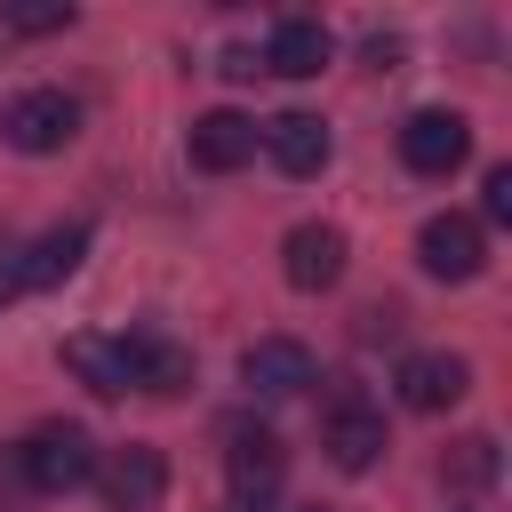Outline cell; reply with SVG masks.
<instances>
[{
    "label": "cell",
    "mask_w": 512,
    "mask_h": 512,
    "mask_svg": "<svg viewBox=\"0 0 512 512\" xmlns=\"http://www.w3.org/2000/svg\"><path fill=\"white\" fill-rule=\"evenodd\" d=\"M464 152H472L464 112H408V120H400V160H408L416 176H456Z\"/></svg>",
    "instance_id": "6"
},
{
    "label": "cell",
    "mask_w": 512,
    "mask_h": 512,
    "mask_svg": "<svg viewBox=\"0 0 512 512\" xmlns=\"http://www.w3.org/2000/svg\"><path fill=\"white\" fill-rule=\"evenodd\" d=\"M480 208H488V224H512V168H488V184H480Z\"/></svg>",
    "instance_id": "19"
},
{
    "label": "cell",
    "mask_w": 512,
    "mask_h": 512,
    "mask_svg": "<svg viewBox=\"0 0 512 512\" xmlns=\"http://www.w3.org/2000/svg\"><path fill=\"white\" fill-rule=\"evenodd\" d=\"M8 144L16 152H64L72 144V128H80V104L64 96V88H24L16 104H8Z\"/></svg>",
    "instance_id": "5"
},
{
    "label": "cell",
    "mask_w": 512,
    "mask_h": 512,
    "mask_svg": "<svg viewBox=\"0 0 512 512\" xmlns=\"http://www.w3.org/2000/svg\"><path fill=\"white\" fill-rule=\"evenodd\" d=\"M80 256H88V224H56V232H40L8 272H16V288H56V280L80 272Z\"/></svg>",
    "instance_id": "15"
},
{
    "label": "cell",
    "mask_w": 512,
    "mask_h": 512,
    "mask_svg": "<svg viewBox=\"0 0 512 512\" xmlns=\"http://www.w3.org/2000/svg\"><path fill=\"white\" fill-rule=\"evenodd\" d=\"M120 352H128V384L136 392H152V400L192 392V352L176 336H120Z\"/></svg>",
    "instance_id": "13"
},
{
    "label": "cell",
    "mask_w": 512,
    "mask_h": 512,
    "mask_svg": "<svg viewBox=\"0 0 512 512\" xmlns=\"http://www.w3.org/2000/svg\"><path fill=\"white\" fill-rule=\"evenodd\" d=\"M416 264H424L432 280H472V272L488 264V240H480L472 216H432V224L416 232Z\"/></svg>",
    "instance_id": "10"
},
{
    "label": "cell",
    "mask_w": 512,
    "mask_h": 512,
    "mask_svg": "<svg viewBox=\"0 0 512 512\" xmlns=\"http://www.w3.org/2000/svg\"><path fill=\"white\" fill-rule=\"evenodd\" d=\"M224 472H232V496L240 504H272L280 472H288V448L272 424H232L224 432Z\"/></svg>",
    "instance_id": "3"
},
{
    "label": "cell",
    "mask_w": 512,
    "mask_h": 512,
    "mask_svg": "<svg viewBox=\"0 0 512 512\" xmlns=\"http://www.w3.org/2000/svg\"><path fill=\"white\" fill-rule=\"evenodd\" d=\"M392 384H400V400H408L416 416H440V408H456V400L472 392V368H464L456 352H408Z\"/></svg>",
    "instance_id": "11"
},
{
    "label": "cell",
    "mask_w": 512,
    "mask_h": 512,
    "mask_svg": "<svg viewBox=\"0 0 512 512\" xmlns=\"http://www.w3.org/2000/svg\"><path fill=\"white\" fill-rule=\"evenodd\" d=\"M64 368L96 392V400H120L128 392V352L112 336H64Z\"/></svg>",
    "instance_id": "16"
},
{
    "label": "cell",
    "mask_w": 512,
    "mask_h": 512,
    "mask_svg": "<svg viewBox=\"0 0 512 512\" xmlns=\"http://www.w3.org/2000/svg\"><path fill=\"white\" fill-rule=\"evenodd\" d=\"M256 144L272 152V168H280V176H320V168H328V152H336L320 112H280V120H264V128H256Z\"/></svg>",
    "instance_id": "9"
},
{
    "label": "cell",
    "mask_w": 512,
    "mask_h": 512,
    "mask_svg": "<svg viewBox=\"0 0 512 512\" xmlns=\"http://www.w3.org/2000/svg\"><path fill=\"white\" fill-rule=\"evenodd\" d=\"M256 72H264V64H256L248 48H224V80H256Z\"/></svg>",
    "instance_id": "21"
},
{
    "label": "cell",
    "mask_w": 512,
    "mask_h": 512,
    "mask_svg": "<svg viewBox=\"0 0 512 512\" xmlns=\"http://www.w3.org/2000/svg\"><path fill=\"white\" fill-rule=\"evenodd\" d=\"M344 232L336 224H296L288 240H280V272H288V288H304V296H320V288H336L344 280Z\"/></svg>",
    "instance_id": "8"
},
{
    "label": "cell",
    "mask_w": 512,
    "mask_h": 512,
    "mask_svg": "<svg viewBox=\"0 0 512 512\" xmlns=\"http://www.w3.org/2000/svg\"><path fill=\"white\" fill-rule=\"evenodd\" d=\"M0 296H16V272H8V264H0Z\"/></svg>",
    "instance_id": "23"
},
{
    "label": "cell",
    "mask_w": 512,
    "mask_h": 512,
    "mask_svg": "<svg viewBox=\"0 0 512 512\" xmlns=\"http://www.w3.org/2000/svg\"><path fill=\"white\" fill-rule=\"evenodd\" d=\"M184 144H192V168L232 176V168H248V160H256V120H248V112H200Z\"/></svg>",
    "instance_id": "12"
},
{
    "label": "cell",
    "mask_w": 512,
    "mask_h": 512,
    "mask_svg": "<svg viewBox=\"0 0 512 512\" xmlns=\"http://www.w3.org/2000/svg\"><path fill=\"white\" fill-rule=\"evenodd\" d=\"M448 480H456V488H488V480H496V440H488V432L456 440V448H448Z\"/></svg>",
    "instance_id": "17"
},
{
    "label": "cell",
    "mask_w": 512,
    "mask_h": 512,
    "mask_svg": "<svg viewBox=\"0 0 512 512\" xmlns=\"http://www.w3.org/2000/svg\"><path fill=\"white\" fill-rule=\"evenodd\" d=\"M8 496H32V488H24V456H16V448H0V504H8Z\"/></svg>",
    "instance_id": "20"
},
{
    "label": "cell",
    "mask_w": 512,
    "mask_h": 512,
    "mask_svg": "<svg viewBox=\"0 0 512 512\" xmlns=\"http://www.w3.org/2000/svg\"><path fill=\"white\" fill-rule=\"evenodd\" d=\"M320 448L336 472H368L384 456V408L360 392V384H336L328 392V424H320Z\"/></svg>",
    "instance_id": "2"
},
{
    "label": "cell",
    "mask_w": 512,
    "mask_h": 512,
    "mask_svg": "<svg viewBox=\"0 0 512 512\" xmlns=\"http://www.w3.org/2000/svg\"><path fill=\"white\" fill-rule=\"evenodd\" d=\"M216 512H264V504H240V496H232V504H216Z\"/></svg>",
    "instance_id": "22"
},
{
    "label": "cell",
    "mask_w": 512,
    "mask_h": 512,
    "mask_svg": "<svg viewBox=\"0 0 512 512\" xmlns=\"http://www.w3.org/2000/svg\"><path fill=\"white\" fill-rule=\"evenodd\" d=\"M16 456H24V488L32 496H72V488L96 480V440L80 424H40Z\"/></svg>",
    "instance_id": "1"
},
{
    "label": "cell",
    "mask_w": 512,
    "mask_h": 512,
    "mask_svg": "<svg viewBox=\"0 0 512 512\" xmlns=\"http://www.w3.org/2000/svg\"><path fill=\"white\" fill-rule=\"evenodd\" d=\"M240 376H248L256 400H296V392L320 384V360H312L296 336H256V344L240 352Z\"/></svg>",
    "instance_id": "4"
},
{
    "label": "cell",
    "mask_w": 512,
    "mask_h": 512,
    "mask_svg": "<svg viewBox=\"0 0 512 512\" xmlns=\"http://www.w3.org/2000/svg\"><path fill=\"white\" fill-rule=\"evenodd\" d=\"M96 480H104V504H112V512H160V496H168V456L144 448V440H128V448H112V464H104Z\"/></svg>",
    "instance_id": "7"
},
{
    "label": "cell",
    "mask_w": 512,
    "mask_h": 512,
    "mask_svg": "<svg viewBox=\"0 0 512 512\" xmlns=\"http://www.w3.org/2000/svg\"><path fill=\"white\" fill-rule=\"evenodd\" d=\"M256 64H264V72H280V80H312V72L328 64V24H312V16H280Z\"/></svg>",
    "instance_id": "14"
},
{
    "label": "cell",
    "mask_w": 512,
    "mask_h": 512,
    "mask_svg": "<svg viewBox=\"0 0 512 512\" xmlns=\"http://www.w3.org/2000/svg\"><path fill=\"white\" fill-rule=\"evenodd\" d=\"M0 24H8V32H32V40H40V32H64V24H72V0H8Z\"/></svg>",
    "instance_id": "18"
}]
</instances>
